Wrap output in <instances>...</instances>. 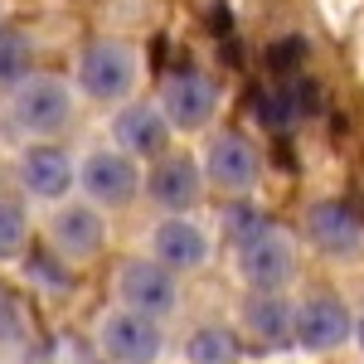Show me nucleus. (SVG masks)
<instances>
[{
    "label": "nucleus",
    "instance_id": "nucleus-13",
    "mask_svg": "<svg viewBox=\"0 0 364 364\" xmlns=\"http://www.w3.org/2000/svg\"><path fill=\"white\" fill-rule=\"evenodd\" d=\"M117 141H122V151L127 156H161L170 141V122L161 107H146V102H132L127 112L112 122Z\"/></svg>",
    "mask_w": 364,
    "mask_h": 364
},
{
    "label": "nucleus",
    "instance_id": "nucleus-9",
    "mask_svg": "<svg viewBox=\"0 0 364 364\" xmlns=\"http://www.w3.org/2000/svg\"><path fill=\"white\" fill-rule=\"evenodd\" d=\"M306 233H311V243L321 252H331V257H355L360 243H364V224L355 219V209L340 204V199H321V204L311 209Z\"/></svg>",
    "mask_w": 364,
    "mask_h": 364
},
{
    "label": "nucleus",
    "instance_id": "nucleus-17",
    "mask_svg": "<svg viewBox=\"0 0 364 364\" xmlns=\"http://www.w3.org/2000/svg\"><path fill=\"white\" fill-rule=\"evenodd\" d=\"M29 73V39L20 34V29L0 25V83H25Z\"/></svg>",
    "mask_w": 364,
    "mask_h": 364
},
{
    "label": "nucleus",
    "instance_id": "nucleus-5",
    "mask_svg": "<svg viewBox=\"0 0 364 364\" xmlns=\"http://www.w3.org/2000/svg\"><path fill=\"white\" fill-rule=\"evenodd\" d=\"M257 151H252V141H243L238 132H224V136L209 141V156H204V180L209 185H219L224 195H243L252 190V180H257Z\"/></svg>",
    "mask_w": 364,
    "mask_h": 364
},
{
    "label": "nucleus",
    "instance_id": "nucleus-20",
    "mask_svg": "<svg viewBox=\"0 0 364 364\" xmlns=\"http://www.w3.org/2000/svg\"><path fill=\"white\" fill-rule=\"evenodd\" d=\"M355 340H360V350H364V316L355 321Z\"/></svg>",
    "mask_w": 364,
    "mask_h": 364
},
{
    "label": "nucleus",
    "instance_id": "nucleus-11",
    "mask_svg": "<svg viewBox=\"0 0 364 364\" xmlns=\"http://www.w3.org/2000/svg\"><path fill=\"white\" fill-rule=\"evenodd\" d=\"M199 195H204V170L190 161V156H166L156 175H151V199L170 209V214H185V209H195Z\"/></svg>",
    "mask_w": 364,
    "mask_h": 364
},
{
    "label": "nucleus",
    "instance_id": "nucleus-3",
    "mask_svg": "<svg viewBox=\"0 0 364 364\" xmlns=\"http://www.w3.org/2000/svg\"><path fill=\"white\" fill-rule=\"evenodd\" d=\"M355 336V321H350V311L340 296H326V291H316L306 296L301 306H296V326H291V340L301 345V350H316V355H326V350H340L345 340Z\"/></svg>",
    "mask_w": 364,
    "mask_h": 364
},
{
    "label": "nucleus",
    "instance_id": "nucleus-14",
    "mask_svg": "<svg viewBox=\"0 0 364 364\" xmlns=\"http://www.w3.org/2000/svg\"><path fill=\"white\" fill-rule=\"evenodd\" d=\"M20 180H25L29 195L58 199V195H68V185H73V166H68V156L58 146H29L20 156Z\"/></svg>",
    "mask_w": 364,
    "mask_h": 364
},
{
    "label": "nucleus",
    "instance_id": "nucleus-15",
    "mask_svg": "<svg viewBox=\"0 0 364 364\" xmlns=\"http://www.w3.org/2000/svg\"><path fill=\"white\" fill-rule=\"evenodd\" d=\"M54 243L68 257H87V252H97V243H102V219L92 209H83V204H68V209L54 214Z\"/></svg>",
    "mask_w": 364,
    "mask_h": 364
},
{
    "label": "nucleus",
    "instance_id": "nucleus-2",
    "mask_svg": "<svg viewBox=\"0 0 364 364\" xmlns=\"http://www.w3.org/2000/svg\"><path fill=\"white\" fill-rule=\"evenodd\" d=\"M219 107V87L214 78H204L199 68H180V73H170L166 87H161V112H166L170 127H180V132H199L209 117Z\"/></svg>",
    "mask_w": 364,
    "mask_h": 364
},
{
    "label": "nucleus",
    "instance_id": "nucleus-8",
    "mask_svg": "<svg viewBox=\"0 0 364 364\" xmlns=\"http://www.w3.org/2000/svg\"><path fill=\"white\" fill-rule=\"evenodd\" d=\"M102 345H107V355L122 364H151L161 355V326L151 321V316H136V311H122V316H107V326H102Z\"/></svg>",
    "mask_w": 364,
    "mask_h": 364
},
{
    "label": "nucleus",
    "instance_id": "nucleus-7",
    "mask_svg": "<svg viewBox=\"0 0 364 364\" xmlns=\"http://www.w3.org/2000/svg\"><path fill=\"white\" fill-rule=\"evenodd\" d=\"M117 287H122V301H127V311H136V316H166L170 306H175V277H170V267H161V262H146V257H136V262H127L122 267V277H117Z\"/></svg>",
    "mask_w": 364,
    "mask_h": 364
},
{
    "label": "nucleus",
    "instance_id": "nucleus-1",
    "mask_svg": "<svg viewBox=\"0 0 364 364\" xmlns=\"http://www.w3.org/2000/svg\"><path fill=\"white\" fill-rule=\"evenodd\" d=\"M238 272L248 277V287L257 291H277L296 272V248L291 238L272 224H257L248 238H238Z\"/></svg>",
    "mask_w": 364,
    "mask_h": 364
},
{
    "label": "nucleus",
    "instance_id": "nucleus-18",
    "mask_svg": "<svg viewBox=\"0 0 364 364\" xmlns=\"http://www.w3.org/2000/svg\"><path fill=\"white\" fill-rule=\"evenodd\" d=\"M190 360L195 364H233L238 360V340L228 331H219V326H209V331H199L190 340Z\"/></svg>",
    "mask_w": 364,
    "mask_h": 364
},
{
    "label": "nucleus",
    "instance_id": "nucleus-12",
    "mask_svg": "<svg viewBox=\"0 0 364 364\" xmlns=\"http://www.w3.org/2000/svg\"><path fill=\"white\" fill-rule=\"evenodd\" d=\"M151 248H156V262L161 267H170V272H195V267H204V257H209V238L190 219H166V224L156 228Z\"/></svg>",
    "mask_w": 364,
    "mask_h": 364
},
{
    "label": "nucleus",
    "instance_id": "nucleus-6",
    "mask_svg": "<svg viewBox=\"0 0 364 364\" xmlns=\"http://www.w3.org/2000/svg\"><path fill=\"white\" fill-rule=\"evenodd\" d=\"M68 107H73L68 87L58 83V78H25V83L15 87V122L25 132H39V136L58 132L68 122Z\"/></svg>",
    "mask_w": 364,
    "mask_h": 364
},
{
    "label": "nucleus",
    "instance_id": "nucleus-10",
    "mask_svg": "<svg viewBox=\"0 0 364 364\" xmlns=\"http://www.w3.org/2000/svg\"><path fill=\"white\" fill-rule=\"evenodd\" d=\"M136 185H141V175L136 166L122 156V151H92L87 156V166H83V190L97 204H127V199L136 195Z\"/></svg>",
    "mask_w": 364,
    "mask_h": 364
},
{
    "label": "nucleus",
    "instance_id": "nucleus-19",
    "mask_svg": "<svg viewBox=\"0 0 364 364\" xmlns=\"http://www.w3.org/2000/svg\"><path fill=\"white\" fill-rule=\"evenodd\" d=\"M25 214H20V209H15V204H5V199H0V262H5V257H15V252L25 248Z\"/></svg>",
    "mask_w": 364,
    "mask_h": 364
},
{
    "label": "nucleus",
    "instance_id": "nucleus-16",
    "mask_svg": "<svg viewBox=\"0 0 364 364\" xmlns=\"http://www.w3.org/2000/svg\"><path fill=\"white\" fill-rule=\"evenodd\" d=\"M243 316H248V331L262 340V345H282V340H291V326H296V311L287 306L277 291H257Z\"/></svg>",
    "mask_w": 364,
    "mask_h": 364
},
{
    "label": "nucleus",
    "instance_id": "nucleus-4",
    "mask_svg": "<svg viewBox=\"0 0 364 364\" xmlns=\"http://www.w3.org/2000/svg\"><path fill=\"white\" fill-rule=\"evenodd\" d=\"M78 83H83L92 97L117 102V97H127L132 83H136V54H132L127 44H117V39H97L83 54V63H78Z\"/></svg>",
    "mask_w": 364,
    "mask_h": 364
}]
</instances>
